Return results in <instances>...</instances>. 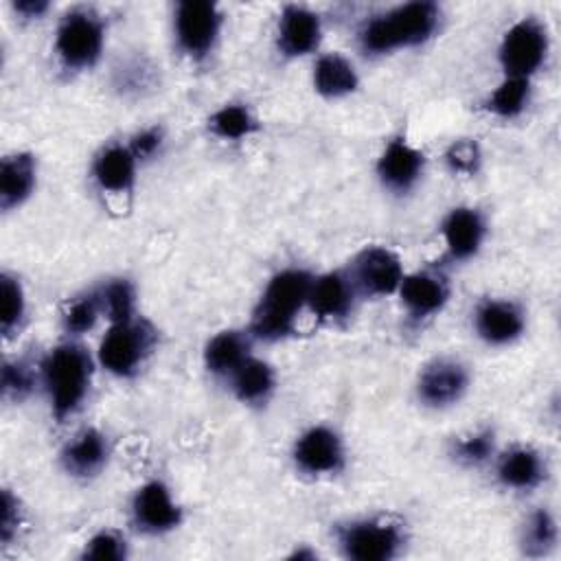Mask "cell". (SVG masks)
<instances>
[{"label":"cell","mask_w":561,"mask_h":561,"mask_svg":"<svg viewBox=\"0 0 561 561\" xmlns=\"http://www.w3.org/2000/svg\"><path fill=\"white\" fill-rule=\"evenodd\" d=\"M469 383L467 368L456 359H434L427 364L419 377L416 390L419 399L430 408H445L456 403Z\"/></svg>","instance_id":"cell-9"},{"label":"cell","mask_w":561,"mask_h":561,"mask_svg":"<svg viewBox=\"0 0 561 561\" xmlns=\"http://www.w3.org/2000/svg\"><path fill=\"white\" fill-rule=\"evenodd\" d=\"M44 386L57 421L75 414L88 394L92 359L79 344H61L42 364Z\"/></svg>","instance_id":"cell-3"},{"label":"cell","mask_w":561,"mask_h":561,"mask_svg":"<svg viewBox=\"0 0 561 561\" xmlns=\"http://www.w3.org/2000/svg\"><path fill=\"white\" fill-rule=\"evenodd\" d=\"M320 44V18L305 9L289 4L280 13L278 22V48L287 57H300L311 53Z\"/></svg>","instance_id":"cell-14"},{"label":"cell","mask_w":561,"mask_h":561,"mask_svg":"<svg viewBox=\"0 0 561 561\" xmlns=\"http://www.w3.org/2000/svg\"><path fill=\"white\" fill-rule=\"evenodd\" d=\"M35 158L31 153H13L0 167V208L11 210L20 206L35 188Z\"/></svg>","instance_id":"cell-19"},{"label":"cell","mask_w":561,"mask_h":561,"mask_svg":"<svg viewBox=\"0 0 561 561\" xmlns=\"http://www.w3.org/2000/svg\"><path fill=\"white\" fill-rule=\"evenodd\" d=\"M208 123L213 134L226 140H239L256 127L252 114L243 105H224L210 116Z\"/></svg>","instance_id":"cell-28"},{"label":"cell","mask_w":561,"mask_h":561,"mask_svg":"<svg viewBox=\"0 0 561 561\" xmlns=\"http://www.w3.org/2000/svg\"><path fill=\"white\" fill-rule=\"evenodd\" d=\"M153 331L145 322L127 320L110 327L99 346V362L118 377L134 375L153 346Z\"/></svg>","instance_id":"cell-4"},{"label":"cell","mask_w":561,"mask_h":561,"mask_svg":"<svg viewBox=\"0 0 561 561\" xmlns=\"http://www.w3.org/2000/svg\"><path fill=\"white\" fill-rule=\"evenodd\" d=\"M35 383V375L24 362H7L2 366V394L7 399H24Z\"/></svg>","instance_id":"cell-32"},{"label":"cell","mask_w":561,"mask_h":561,"mask_svg":"<svg viewBox=\"0 0 561 561\" xmlns=\"http://www.w3.org/2000/svg\"><path fill=\"white\" fill-rule=\"evenodd\" d=\"M20 524V511H18V500L11 495L9 489L2 491V519H0V537L4 543L11 541Z\"/></svg>","instance_id":"cell-36"},{"label":"cell","mask_w":561,"mask_h":561,"mask_svg":"<svg viewBox=\"0 0 561 561\" xmlns=\"http://www.w3.org/2000/svg\"><path fill=\"white\" fill-rule=\"evenodd\" d=\"M101 307L105 309L112 324L131 320L134 313V287L129 280L118 278L105 285V289L99 294Z\"/></svg>","instance_id":"cell-29"},{"label":"cell","mask_w":561,"mask_h":561,"mask_svg":"<svg viewBox=\"0 0 561 561\" xmlns=\"http://www.w3.org/2000/svg\"><path fill=\"white\" fill-rule=\"evenodd\" d=\"M454 454L458 460L467 465H480L493 454V432H476L467 438H462L456 447Z\"/></svg>","instance_id":"cell-35"},{"label":"cell","mask_w":561,"mask_h":561,"mask_svg":"<svg viewBox=\"0 0 561 561\" xmlns=\"http://www.w3.org/2000/svg\"><path fill=\"white\" fill-rule=\"evenodd\" d=\"M445 162L454 173H476L480 167V147L476 140H456L445 153Z\"/></svg>","instance_id":"cell-34"},{"label":"cell","mask_w":561,"mask_h":561,"mask_svg":"<svg viewBox=\"0 0 561 561\" xmlns=\"http://www.w3.org/2000/svg\"><path fill=\"white\" fill-rule=\"evenodd\" d=\"M294 460L305 473H335L344 465L342 440L324 425L311 427L296 440Z\"/></svg>","instance_id":"cell-10"},{"label":"cell","mask_w":561,"mask_h":561,"mask_svg":"<svg viewBox=\"0 0 561 561\" xmlns=\"http://www.w3.org/2000/svg\"><path fill=\"white\" fill-rule=\"evenodd\" d=\"M85 559H99V561H121L127 557V548H125V539H121L116 533L112 530H103L99 535H94L83 550Z\"/></svg>","instance_id":"cell-33"},{"label":"cell","mask_w":561,"mask_h":561,"mask_svg":"<svg viewBox=\"0 0 561 561\" xmlns=\"http://www.w3.org/2000/svg\"><path fill=\"white\" fill-rule=\"evenodd\" d=\"M355 283L364 294L388 296L399 289L403 280V267L399 256L388 248H366L355 259Z\"/></svg>","instance_id":"cell-11"},{"label":"cell","mask_w":561,"mask_h":561,"mask_svg":"<svg viewBox=\"0 0 561 561\" xmlns=\"http://www.w3.org/2000/svg\"><path fill=\"white\" fill-rule=\"evenodd\" d=\"M131 515L136 526L151 535L173 530L182 522L180 506L171 500L169 489L158 480L138 489L131 502Z\"/></svg>","instance_id":"cell-12"},{"label":"cell","mask_w":561,"mask_h":561,"mask_svg":"<svg viewBox=\"0 0 561 561\" xmlns=\"http://www.w3.org/2000/svg\"><path fill=\"white\" fill-rule=\"evenodd\" d=\"M440 11L434 2H408L373 18L359 33V44L368 55H383L401 46L427 42L438 26Z\"/></svg>","instance_id":"cell-1"},{"label":"cell","mask_w":561,"mask_h":561,"mask_svg":"<svg viewBox=\"0 0 561 561\" xmlns=\"http://www.w3.org/2000/svg\"><path fill=\"white\" fill-rule=\"evenodd\" d=\"M353 285L340 272L311 280L307 305L320 320H342L353 309Z\"/></svg>","instance_id":"cell-16"},{"label":"cell","mask_w":561,"mask_h":561,"mask_svg":"<svg viewBox=\"0 0 561 561\" xmlns=\"http://www.w3.org/2000/svg\"><path fill=\"white\" fill-rule=\"evenodd\" d=\"M403 543L401 530L392 524L366 519L353 522L340 533L342 552L355 561H388Z\"/></svg>","instance_id":"cell-8"},{"label":"cell","mask_w":561,"mask_h":561,"mask_svg":"<svg viewBox=\"0 0 561 561\" xmlns=\"http://www.w3.org/2000/svg\"><path fill=\"white\" fill-rule=\"evenodd\" d=\"M530 94V83L524 77H506L489 96L486 107L502 116V118H513L524 112Z\"/></svg>","instance_id":"cell-27"},{"label":"cell","mask_w":561,"mask_h":561,"mask_svg":"<svg viewBox=\"0 0 561 561\" xmlns=\"http://www.w3.org/2000/svg\"><path fill=\"white\" fill-rule=\"evenodd\" d=\"M0 289H2L0 327H2L4 337H11V333L20 327V322L24 318V291H22V285L9 274H2Z\"/></svg>","instance_id":"cell-30"},{"label":"cell","mask_w":561,"mask_h":561,"mask_svg":"<svg viewBox=\"0 0 561 561\" xmlns=\"http://www.w3.org/2000/svg\"><path fill=\"white\" fill-rule=\"evenodd\" d=\"M101 298L99 294H88L70 302V307L64 313V329L72 335H81L90 331L99 318L101 311Z\"/></svg>","instance_id":"cell-31"},{"label":"cell","mask_w":561,"mask_h":561,"mask_svg":"<svg viewBox=\"0 0 561 561\" xmlns=\"http://www.w3.org/2000/svg\"><path fill=\"white\" fill-rule=\"evenodd\" d=\"M232 390L243 403H263L274 390V370L270 364L248 357L232 375Z\"/></svg>","instance_id":"cell-25"},{"label":"cell","mask_w":561,"mask_h":561,"mask_svg":"<svg viewBox=\"0 0 561 561\" xmlns=\"http://www.w3.org/2000/svg\"><path fill=\"white\" fill-rule=\"evenodd\" d=\"M476 331L489 344H508L524 331V313L515 302L486 300L476 311Z\"/></svg>","instance_id":"cell-15"},{"label":"cell","mask_w":561,"mask_h":561,"mask_svg":"<svg viewBox=\"0 0 561 561\" xmlns=\"http://www.w3.org/2000/svg\"><path fill=\"white\" fill-rule=\"evenodd\" d=\"M311 276L302 270H283L267 283L254 313L252 333L261 340H283L294 331L302 305H307Z\"/></svg>","instance_id":"cell-2"},{"label":"cell","mask_w":561,"mask_h":561,"mask_svg":"<svg viewBox=\"0 0 561 561\" xmlns=\"http://www.w3.org/2000/svg\"><path fill=\"white\" fill-rule=\"evenodd\" d=\"M160 145H162V131L151 127V129H145V131L136 134L131 138L129 149L136 156V160H145V158H151L160 149Z\"/></svg>","instance_id":"cell-37"},{"label":"cell","mask_w":561,"mask_h":561,"mask_svg":"<svg viewBox=\"0 0 561 561\" xmlns=\"http://www.w3.org/2000/svg\"><path fill=\"white\" fill-rule=\"evenodd\" d=\"M548 35L546 28L533 20H519L513 24L500 46V64L506 70V77L528 79L546 59Z\"/></svg>","instance_id":"cell-6"},{"label":"cell","mask_w":561,"mask_h":561,"mask_svg":"<svg viewBox=\"0 0 561 561\" xmlns=\"http://www.w3.org/2000/svg\"><path fill=\"white\" fill-rule=\"evenodd\" d=\"M92 173L103 191L125 193L136 180V156L129 147L112 145L96 156Z\"/></svg>","instance_id":"cell-20"},{"label":"cell","mask_w":561,"mask_h":561,"mask_svg":"<svg viewBox=\"0 0 561 561\" xmlns=\"http://www.w3.org/2000/svg\"><path fill=\"white\" fill-rule=\"evenodd\" d=\"M443 234L447 250L454 259L462 261L478 252L484 239V221L473 208H454L443 221Z\"/></svg>","instance_id":"cell-18"},{"label":"cell","mask_w":561,"mask_h":561,"mask_svg":"<svg viewBox=\"0 0 561 561\" xmlns=\"http://www.w3.org/2000/svg\"><path fill=\"white\" fill-rule=\"evenodd\" d=\"M313 85L322 96L337 99L357 88V72L348 59H344L342 55L329 53L316 61Z\"/></svg>","instance_id":"cell-24"},{"label":"cell","mask_w":561,"mask_h":561,"mask_svg":"<svg viewBox=\"0 0 561 561\" xmlns=\"http://www.w3.org/2000/svg\"><path fill=\"white\" fill-rule=\"evenodd\" d=\"M399 294L405 309L414 318H427L443 309V305L447 302L449 289L443 276L432 272H416V274L403 276L399 285Z\"/></svg>","instance_id":"cell-17"},{"label":"cell","mask_w":561,"mask_h":561,"mask_svg":"<svg viewBox=\"0 0 561 561\" xmlns=\"http://www.w3.org/2000/svg\"><path fill=\"white\" fill-rule=\"evenodd\" d=\"M13 7L24 18H39L48 9V2L46 0H20Z\"/></svg>","instance_id":"cell-38"},{"label":"cell","mask_w":561,"mask_h":561,"mask_svg":"<svg viewBox=\"0 0 561 561\" xmlns=\"http://www.w3.org/2000/svg\"><path fill=\"white\" fill-rule=\"evenodd\" d=\"M107 460L105 436L96 430H83L61 454V462L68 473L88 478L94 476Z\"/></svg>","instance_id":"cell-21"},{"label":"cell","mask_w":561,"mask_h":561,"mask_svg":"<svg viewBox=\"0 0 561 561\" xmlns=\"http://www.w3.org/2000/svg\"><path fill=\"white\" fill-rule=\"evenodd\" d=\"M423 164H425V158L419 149L410 147L403 138H394L383 149L377 162V173L383 186H388L394 193H405L421 178Z\"/></svg>","instance_id":"cell-13"},{"label":"cell","mask_w":561,"mask_h":561,"mask_svg":"<svg viewBox=\"0 0 561 561\" xmlns=\"http://www.w3.org/2000/svg\"><path fill=\"white\" fill-rule=\"evenodd\" d=\"M221 26V13L213 2L186 0L175 9L178 46L193 59H202L215 46Z\"/></svg>","instance_id":"cell-7"},{"label":"cell","mask_w":561,"mask_h":561,"mask_svg":"<svg viewBox=\"0 0 561 561\" xmlns=\"http://www.w3.org/2000/svg\"><path fill=\"white\" fill-rule=\"evenodd\" d=\"M57 55L66 68L81 70L94 66L103 50V24L85 9H75L64 15L55 42Z\"/></svg>","instance_id":"cell-5"},{"label":"cell","mask_w":561,"mask_h":561,"mask_svg":"<svg viewBox=\"0 0 561 561\" xmlns=\"http://www.w3.org/2000/svg\"><path fill=\"white\" fill-rule=\"evenodd\" d=\"M557 543V522L554 517L546 511L539 508L535 511L526 526H524V535H522V550L528 557H543L548 554Z\"/></svg>","instance_id":"cell-26"},{"label":"cell","mask_w":561,"mask_h":561,"mask_svg":"<svg viewBox=\"0 0 561 561\" xmlns=\"http://www.w3.org/2000/svg\"><path fill=\"white\" fill-rule=\"evenodd\" d=\"M543 473L546 469L539 454L528 447H515L506 451L497 465L500 482L508 489H519V491L535 489L543 480Z\"/></svg>","instance_id":"cell-22"},{"label":"cell","mask_w":561,"mask_h":561,"mask_svg":"<svg viewBox=\"0 0 561 561\" xmlns=\"http://www.w3.org/2000/svg\"><path fill=\"white\" fill-rule=\"evenodd\" d=\"M250 357V342L239 331L217 333L204 351V364L213 375H232Z\"/></svg>","instance_id":"cell-23"}]
</instances>
